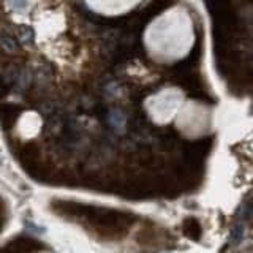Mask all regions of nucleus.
Instances as JSON below:
<instances>
[{
  "label": "nucleus",
  "mask_w": 253,
  "mask_h": 253,
  "mask_svg": "<svg viewBox=\"0 0 253 253\" xmlns=\"http://www.w3.org/2000/svg\"><path fill=\"white\" fill-rule=\"evenodd\" d=\"M21 114V108L13 106V105H5L0 108V121H2V125L5 128H8L10 125L14 124L16 119Z\"/></svg>",
  "instance_id": "nucleus-1"
},
{
  "label": "nucleus",
  "mask_w": 253,
  "mask_h": 253,
  "mask_svg": "<svg viewBox=\"0 0 253 253\" xmlns=\"http://www.w3.org/2000/svg\"><path fill=\"white\" fill-rule=\"evenodd\" d=\"M184 233L188 237H192V239H200L201 226L195 218H188V220H185V223H184Z\"/></svg>",
  "instance_id": "nucleus-2"
}]
</instances>
